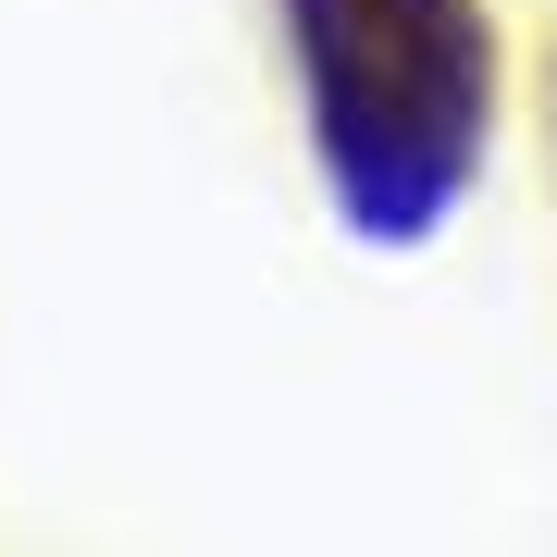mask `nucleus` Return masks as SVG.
<instances>
[{
    "mask_svg": "<svg viewBox=\"0 0 557 557\" xmlns=\"http://www.w3.org/2000/svg\"><path fill=\"white\" fill-rule=\"evenodd\" d=\"M310 161L372 248H409L471 199L496 149V13L483 0H285Z\"/></svg>",
    "mask_w": 557,
    "mask_h": 557,
    "instance_id": "f257e3e1",
    "label": "nucleus"
}]
</instances>
